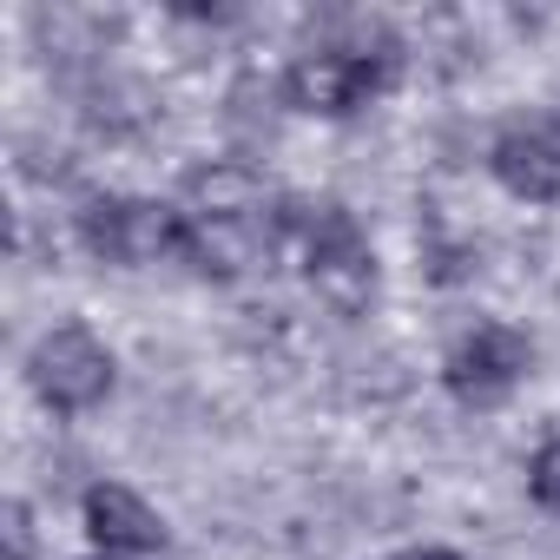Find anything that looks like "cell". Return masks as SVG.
Listing matches in <instances>:
<instances>
[{"label":"cell","mask_w":560,"mask_h":560,"mask_svg":"<svg viewBox=\"0 0 560 560\" xmlns=\"http://www.w3.org/2000/svg\"><path fill=\"white\" fill-rule=\"evenodd\" d=\"M270 218H277V237H298L304 244V277H311V291H317V304L330 317L357 324V317L376 311L383 264H376V250H370V237H363V224H357L350 205H337V198H324V205L277 198Z\"/></svg>","instance_id":"1"},{"label":"cell","mask_w":560,"mask_h":560,"mask_svg":"<svg viewBox=\"0 0 560 560\" xmlns=\"http://www.w3.org/2000/svg\"><path fill=\"white\" fill-rule=\"evenodd\" d=\"M402 73V47L383 21H363V34L350 40H317L304 47L277 93H284V113H311V119H350L363 113L376 93H389V80Z\"/></svg>","instance_id":"2"},{"label":"cell","mask_w":560,"mask_h":560,"mask_svg":"<svg viewBox=\"0 0 560 560\" xmlns=\"http://www.w3.org/2000/svg\"><path fill=\"white\" fill-rule=\"evenodd\" d=\"M80 244H86L100 264L145 270V264L185 257L191 218H185V205H172V198H86V211H80Z\"/></svg>","instance_id":"3"},{"label":"cell","mask_w":560,"mask_h":560,"mask_svg":"<svg viewBox=\"0 0 560 560\" xmlns=\"http://www.w3.org/2000/svg\"><path fill=\"white\" fill-rule=\"evenodd\" d=\"M113 376H119V363L86 324H54L27 357V383L54 416H93L113 396Z\"/></svg>","instance_id":"4"},{"label":"cell","mask_w":560,"mask_h":560,"mask_svg":"<svg viewBox=\"0 0 560 560\" xmlns=\"http://www.w3.org/2000/svg\"><path fill=\"white\" fill-rule=\"evenodd\" d=\"M534 370V343L514 324H475L468 337H455L442 376L462 402H501L521 376Z\"/></svg>","instance_id":"5"},{"label":"cell","mask_w":560,"mask_h":560,"mask_svg":"<svg viewBox=\"0 0 560 560\" xmlns=\"http://www.w3.org/2000/svg\"><path fill=\"white\" fill-rule=\"evenodd\" d=\"M488 172L521 205H560V132L547 119H514L488 139Z\"/></svg>","instance_id":"6"},{"label":"cell","mask_w":560,"mask_h":560,"mask_svg":"<svg viewBox=\"0 0 560 560\" xmlns=\"http://www.w3.org/2000/svg\"><path fill=\"white\" fill-rule=\"evenodd\" d=\"M80 521H86V534H93V547L100 553H152V547H165V521H159V508L139 494V488H126V481H93L86 494H80Z\"/></svg>","instance_id":"7"},{"label":"cell","mask_w":560,"mask_h":560,"mask_svg":"<svg viewBox=\"0 0 560 560\" xmlns=\"http://www.w3.org/2000/svg\"><path fill=\"white\" fill-rule=\"evenodd\" d=\"M277 250V218H218V224H198L191 218V244H185V264L198 277H218V284H231V277H250L257 264H270Z\"/></svg>","instance_id":"8"},{"label":"cell","mask_w":560,"mask_h":560,"mask_svg":"<svg viewBox=\"0 0 560 560\" xmlns=\"http://www.w3.org/2000/svg\"><path fill=\"white\" fill-rule=\"evenodd\" d=\"M178 205H185V218L218 224V218H264L270 191L250 159H198L178 185Z\"/></svg>","instance_id":"9"},{"label":"cell","mask_w":560,"mask_h":560,"mask_svg":"<svg viewBox=\"0 0 560 560\" xmlns=\"http://www.w3.org/2000/svg\"><path fill=\"white\" fill-rule=\"evenodd\" d=\"M80 100H86V126L106 132V139H132V132H145L152 113H159L152 86L132 80V73H119V67H93V80H86Z\"/></svg>","instance_id":"10"},{"label":"cell","mask_w":560,"mask_h":560,"mask_svg":"<svg viewBox=\"0 0 560 560\" xmlns=\"http://www.w3.org/2000/svg\"><path fill=\"white\" fill-rule=\"evenodd\" d=\"M350 396L357 402H396V396H409L402 357H363V363H350Z\"/></svg>","instance_id":"11"},{"label":"cell","mask_w":560,"mask_h":560,"mask_svg":"<svg viewBox=\"0 0 560 560\" xmlns=\"http://www.w3.org/2000/svg\"><path fill=\"white\" fill-rule=\"evenodd\" d=\"M527 494H534L547 514H560V435L534 448V462H527Z\"/></svg>","instance_id":"12"},{"label":"cell","mask_w":560,"mask_h":560,"mask_svg":"<svg viewBox=\"0 0 560 560\" xmlns=\"http://www.w3.org/2000/svg\"><path fill=\"white\" fill-rule=\"evenodd\" d=\"M8 547H14V560H34V508L27 501H8Z\"/></svg>","instance_id":"13"},{"label":"cell","mask_w":560,"mask_h":560,"mask_svg":"<svg viewBox=\"0 0 560 560\" xmlns=\"http://www.w3.org/2000/svg\"><path fill=\"white\" fill-rule=\"evenodd\" d=\"M409 560H468V553H455V547H422V553H409Z\"/></svg>","instance_id":"14"},{"label":"cell","mask_w":560,"mask_h":560,"mask_svg":"<svg viewBox=\"0 0 560 560\" xmlns=\"http://www.w3.org/2000/svg\"><path fill=\"white\" fill-rule=\"evenodd\" d=\"M86 560H126V553H86Z\"/></svg>","instance_id":"15"}]
</instances>
